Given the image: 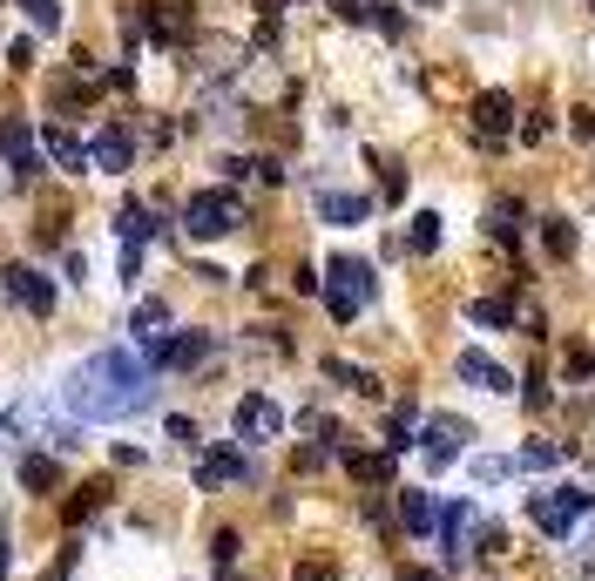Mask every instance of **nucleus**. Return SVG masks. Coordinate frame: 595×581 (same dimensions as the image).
I'll return each mask as SVG.
<instances>
[{
	"mask_svg": "<svg viewBox=\"0 0 595 581\" xmlns=\"http://www.w3.org/2000/svg\"><path fill=\"white\" fill-rule=\"evenodd\" d=\"M61 399H68L75 419L108 426V419H136L156 399V385H149V365L136 352H115V345H108V352H89L61 379Z\"/></svg>",
	"mask_w": 595,
	"mask_h": 581,
	"instance_id": "obj_1",
	"label": "nucleus"
},
{
	"mask_svg": "<svg viewBox=\"0 0 595 581\" xmlns=\"http://www.w3.org/2000/svg\"><path fill=\"white\" fill-rule=\"evenodd\" d=\"M373 291H379V278H373L366 257H332V270H325V304H332L339 325L359 318L366 304H373Z\"/></svg>",
	"mask_w": 595,
	"mask_h": 581,
	"instance_id": "obj_2",
	"label": "nucleus"
},
{
	"mask_svg": "<svg viewBox=\"0 0 595 581\" xmlns=\"http://www.w3.org/2000/svg\"><path fill=\"white\" fill-rule=\"evenodd\" d=\"M244 223V204L230 197V189H196V197L183 204V230L196 244H210V237H230V230Z\"/></svg>",
	"mask_w": 595,
	"mask_h": 581,
	"instance_id": "obj_3",
	"label": "nucleus"
},
{
	"mask_svg": "<svg viewBox=\"0 0 595 581\" xmlns=\"http://www.w3.org/2000/svg\"><path fill=\"white\" fill-rule=\"evenodd\" d=\"M588 508H595V493H582V487H554V493H535V500H528L535 527H541V534H554V541H562V534H569Z\"/></svg>",
	"mask_w": 595,
	"mask_h": 581,
	"instance_id": "obj_4",
	"label": "nucleus"
},
{
	"mask_svg": "<svg viewBox=\"0 0 595 581\" xmlns=\"http://www.w3.org/2000/svg\"><path fill=\"white\" fill-rule=\"evenodd\" d=\"M230 419H237V440L244 446H264V440L285 433V412H277V399H264V393H244Z\"/></svg>",
	"mask_w": 595,
	"mask_h": 581,
	"instance_id": "obj_5",
	"label": "nucleus"
},
{
	"mask_svg": "<svg viewBox=\"0 0 595 581\" xmlns=\"http://www.w3.org/2000/svg\"><path fill=\"white\" fill-rule=\"evenodd\" d=\"M204 359H210V332H176V338H163L149 352V372H190Z\"/></svg>",
	"mask_w": 595,
	"mask_h": 581,
	"instance_id": "obj_6",
	"label": "nucleus"
},
{
	"mask_svg": "<svg viewBox=\"0 0 595 581\" xmlns=\"http://www.w3.org/2000/svg\"><path fill=\"white\" fill-rule=\"evenodd\" d=\"M8 298L21 304V312H34V318H48V312H55V284H48L34 264H14V270H8Z\"/></svg>",
	"mask_w": 595,
	"mask_h": 581,
	"instance_id": "obj_7",
	"label": "nucleus"
},
{
	"mask_svg": "<svg viewBox=\"0 0 595 581\" xmlns=\"http://www.w3.org/2000/svg\"><path fill=\"white\" fill-rule=\"evenodd\" d=\"M481 527H488V521H481V514H473V508H467V500H454V508H440V548H447V561H467V555H473V548H467V541H473V534H481Z\"/></svg>",
	"mask_w": 595,
	"mask_h": 581,
	"instance_id": "obj_8",
	"label": "nucleus"
},
{
	"mask_svg": "<svg viewBox=\"0 0 595 581\" xmlns=\"http://www.w3.org/2000/svg\"><path fill=\"white\" fill-rule=\"evenodd\" d=\"M0 156L14 163V176H34V170H42V156H34V123H27V115H8V123H0Z\"/></svg>",
	"mask_w": 595,
	"mask_h": 581,
	"instance_id": "obj_9",
	"label": "nucleus"
},
{
	"mask_svg": "<svg viewBox=\"0 0 595 581\" xmlns=\"http://www.w3.org/2000/svg\"><path fill=\"white\" fill-rule=\"evenodd\" d=\"M460 440H467V419H454V412L426 419V467H454V460H460Z\"/></svg>",
	"mask_w": 595,
	"mask_h": 581,
	"instance_id": "obj_10",
	"label": "nucleus"
},
{
	"mask_svg": "<svg viewBox=\"0 0 595 581\" xmlns=\"http://www.w3.org/2000/svg\"><path fill=\"white\" fill-rule=\"evenodd\" d=\"M454 372L473 385V393H507V385H514V379H507V365H501V359H488V352H473V345L454 359Z\"/></svg>",
	"mask_w": 595,
	"mask_h": 581,
	"instance_id": "obj_11",
	"label": "nucleus"
},
{
	"mask_svg": "<svg viewBox=\"0 0 595 581\" xmlns=\"http://www.w3.org/2000/svg\"><path fill=\"white\" fill-rule=\"evenodd\" d=\"M129 156H136V136H129V129H102V136L89 142V163H95L102 176H123Z\"/></svg>",
	"mask_w": 595,
	"mask_h": 581,
	"instance_id": "obj_12",
	"label": "nucleus"
},
{
	"mask_svg": "<svg viewBox=\"0 0 595 581\" xmlns=\"http://www.w3.org/2000/svg\"><path fill=\"white\" fill-rule=\"evenodd\" d=\"M230 480H251V460H244V453L217 446V453L196 460V487H230Z\"/></svg>",
	"mask_w": 595,
	"mask_h": 581,
	"instance_id": "obj_13",
	"label": "nucleus"
},
{
	"mask_svg": "<svg viewBox=\"0 0 595 581\" xmlns=\"http://www.w3.org/2000/svg\"><path fill=\"white\" fill-rule=\"evenodd\" d=\"M473 129H481V136H507V129H514V95H507V89H488L481 102H473Z\"/></svg>",
	"mask_w": 595,
	"mask_h": 581,
	"instance_id": "obj_14",
	"label": "nucleus"
},
{
	"mask_svg": "<svg viewBox=\"0 0 595 581\" xmlns=\"http://www.w3.org/2000/svg\"><path fill=\"white\" fill-rule=\"evenodd\" d=\"M163 325H170V304H163V298H142V304H136V318H129V332H136L142 352H156V345L170 338Z\"/></svg>",
	"mask_w": 595,
	"mask_h": 581,
	"instance_id": "obj_15",
	"label": "nucleus"
},
{
	"mask_svg": "<svg viewBox=\"0 0 595 581\" xmlns=\"http://www.w3.org/2000/svg\"><path fill=\"white\" fill-rule=\"evenodd\" d=\"M319 217H325V223H366L373 204L352 197V189H319Z\"/></svg>",
	"mask_w": 595,
	"mask_h": 581,
	"instance_id": "obj_16",
	"label": "nucleus"
},
{
	"mask_svg": "<svg viewBox=\"0 0 595 581\" xmlns=\"http://www.w3.org/2000/svg\"><path fill=\"white\" fill-rule=\"evenodd\" d=\"M400 521H407V534H433V527H440V508H433V493L407 487V493H400Z\"/></svg>",
	"mask_w": 595,
	"mask_h": 581,
	"instance_id": "obj_17",
	"label": "nucleus"
},
{
	"mask_svg": "<svg viewBox=\"0 0 595 581\" xmlns=\"http://www.w3.org/2000/svg\"><path fill=\"white\" fill-rule=\"evenodd\" d=\"M42 149H48V156H55L61 170H89V149H82V142H75L68 129H55V123L42 129Z\"/></svg>",
	"mask_w": 595,
	"mask_h": 581,
	"instance_id": "obj_18",
	"label": "nucleus"
},
{
	"mask_svg": "<svg viewBox=\"0 0 595 581\" xmlns=\"http://www.w3.org/2000/svg\"><path fill=\"white\" fill-rule=\"evenodd\" d=\"M21 487H27V493H55V487H61V467H55L48 453H27V460H21Z\"/></svg>",
	"mask_w": 595,
	"mask_h": 581,
	"instance_id": "obj_19",
	"label": "nucleus"
},
{
	"mask_svg": "<svg viewBox=\"0 0 595 581\" xmlns=\"http://www.w3.org/2000/svg\"><path fill=\"white\" fill-rule=\"evenodd\" d=\"M514 230H522V204L494 197V204H488V237H494V244H514Z\"/></svg>",
	"mask_w": 595,
	"mask_h": 581,
	"instance_id": "obj_20",
	"label": "nucleus"
},
{
	"mask_svg": "<svg viewBox=\"0 0 595 581\" xmlns=\"http://www.w3.org/2000/svg\"><path fill=\"white\" fill-rule=\"evenodd\" d=\"M407 251H413V257H433V251H440V210H420V217H413Z\"/></svg>",
	"mask_w": 595,
	"mask_h": 581,
	"instance_id": "obj_21",
	"label": "nucleus"
},
{
	"mask_svg": "<svg viewBox=\"0 0 595 581\" xmlns=\"http://www.w3.org/2000/svg\"><path fill=\"white\" fill-rule=\"evenodd\" d=\"M541 251L548 257H575V223L569 217H541Z\"/></svg>",
	"mask_w": 595,
	"mask_h": 581,
	"instance_id": "obj_22",
	"label": "nucleus"
},
{
	"mask_svg": "<svg viewBox=\"0 0 595 581\" xmlns=\"http://www.w3.org/2000/svg\"><path fill=\"white\" fill-rule=\"evenodd\" d=\"M325 379H339V385H345V393H366V399L379 393V379H373L366 365H345V359H325Z\"/></svg>",
	"mask_w": 595,
	"mask_h": 581,
	"instance_id": "obj_23",
	"label": "nucleus"
},
{
	"mask_svg": "<svg viewBox=\"0 0 595 581\" xmlns=\"http://www.w3.org/2000/svg\"><path fill=\"white\" fill-rule=\"evenodd\" d=\"M345 467L359 474L366 487H379V480H392V453H345Z\"/></svg>",
	"mask_w": 595,
	"mask_h": 581,
	"instance_id": "obj_24",
	"label": "nucleus"
},
{
	"mask_svg": "<svg viewBox=\"0 0 595 581\" xmlns=\"http://www.w3.org/2000/svg\"><path fill=\"white\" fill-rule=\"evenodd\" d=\"M156 230H163V223H156V210H142V204H123V237H129V244L156 237Z\"/></svg>",
	"mask_w": 595,
	"mask_h": 581,
	"instance_id": "obj_25",
	"label": "nucleus"
},
{
	"mask_svg": "<svg viewBox=\"0 0 595 581\" xmlns=\"http://www.w3.org/2000/svg\"><path fill=\"white\" fill-rule=\"evenodd\" d=\"M467 318H473V325L507 332V318H514V312H507V298H473V304H467Z\"/></svg>",
	"mask_w": 595,
	"mask_h": 581,
	"instance_id": "obj_26",
	"label": "nucleus"
},
{
	"mask_svg": "<svg viewBox=\"0 0 595 581\" xmlns=\"http://www.w3.org/2000/svg\"><path fill=\"white\" fill-rule=\"evenodd\" d=\"M102 493H108V487H75V500H68V521L82 527V521H89V514L102 508Z\"/></svg>",
	"mask_w": 595,
	"mask_h": 581,
	"instance_id": "obj_27",
	"label": "nucleus"
},
{
	"mask_svg": "<svg viewBox=\"0 0 595 581\" xmlns=\"http://www.w3.org/2000/svg\"><path fill=\"white\" fill-rule=\"evenodd\" d=\"M21 8H27V21L42 27V34H55V27H61V0H21Z\"/></svg>",
	"mask_w": 595,
	"mask_h": 581,
	"instance_id": "obj_28",
	"label": "nucleus"
},
{
	"mask_svg": "<svg viewBox=\"0 0 595 581\" xmlns=\"http://www.w3.org/2000/svg\"><path fill=\"white\" fill-rule=\"evenodd\" d=\"M407 433H413V406H400V412H392V426H386V453H400V446H413Z\"/></svg>",
	"mask_w": 595,
	"mask_h": 581,
	"instance_id": "obj_29",
	"label": "nucleus"
},
{
	"mask_svg": "<svg viewBox=\"0 0 595 581\" xmlns=\"http://www.w3.org/2000/svg\"><path fill=\"white\" fill-rule=\"evenodd\" d=\"M554 460H562V446H541V440H535V446H522V467H535V474H541V467H554Z\"/></svg>",
	"mask_w": 595,
	"mask_h": 581,
	"instance_id": "obj_30",
	"label": "nucleus"
},
{
	"mask_svg": "<svg viewBox=\"0 0 595 581\" xmlns=\"http://www.w3.org/2000/svg\"><path fill=\"white\" fill-rule=\"evenodd\" d=\"M237 548H244V541H237V534H230V527H224V534H217V541H210V555H217V568H230V561H237Z\"/></svg>",
	"mask_w": 595,
	"mask_h": 581,
	"instance_id": "obj_31",
	"label": "nucleus"
},
{
	"mask_svg": "<svg viewBox=\"0 0 595 581\" xmlns=\"http://www.w3.org/2000/svg\"><path fill=\"white\" fill-rule=\"evenodd\" d=\"M569 372H575V379L595 372V352H588V345H569Z\"/></svg>",
	"mask_w": 595,
	"mask_h": 581,
	"instance_id": "obj_32",
	"label": "nucleus"
},
{
	"mask_svg": "<svg viewBox=\"0 0 595 581\" xmlns=\"http://www.w3.org/2000/svg\"><path fill=\"white\" fill-rule=\"evenodd\" d=\"M400 197H407V170H392V163H386V204H400Z\"/></svg>",
	"mask_w": 595,
	"mask_h": 581,
	"instance_id": "obj_33",
	"label": "nucleus"
},
{
	"mask_svg": "<svg viewBox=\"0 0 595 581\" xmlns=\"http://www.w3.org/2000/svg\"><path fill=\"white\" fill-rule=\"evenodd\" d=\"M541 136H548V108H541V115H528V123H522V142H541Z\"/></svg>",
	"mask_w": 595,
	"mask_h": 581,
	"instance_id": "obj_34",
	"label": "nucleus"
},
{
	"mask_svg": "<svg viewBox=\"0 0 595 581\" xmlns=\"http://www.w3.org/2000/svg\"><path fill=\"white\" fill-rule=\"evenodd\" d=\"M332 8H339L345 21H366V0H332Z\"/></svg>",
	"mask_w": 595,
	"mask_h": 581,
	"instance_id": "obj_35",
	"label": "nucleus"
},
{
	"mask_svg": "<svg viewBox=\"0 0 595 581\" xmlns=\"http://www.w3.org/2000/svg\"><path fill=\"white\" fill-rule=\"evenodd\" d=\"M575 129H582V136L595 142V108H575Z\"/></svg>",
	"mask_w": 595,
	"mask_h": 581,
	"instance_id": "obj_36",
	"label": "nucleus"
},
{
	"mask_svg": "<svg viewBox=\"0 0 595 581\" xmlns=\"http://www.w3.org/2000/svg\"><path fill=\"white\" fill-rule=\"evenodd\" d=\"M298 581H332V568H325V561H319V568L305 561V568H298Z\"/></svg>",
	"mask_w": 595,
	"mask_h": 581,
	"instance_id": "obj_37",
	"label": "nucleus"
},
{
	"mask_svg": "<svg viewBox=\"0 0 595 581\" xmlns=\"http://www.w3.org/2000/svg\"><path fill=\"white\" fill-rule=\"evenodd\" d=\"M400 581H440L433 568H400Z\"/></svg>",
	"mask_w": 595,
	"mask_h": 581,
	"instance_id": "obj_38",
	"label": "nucleus"
},
{
	"mask_svg": "<svg viewBox=\"0 0 595 581\" xmlns=\"http://www.w3.org/2000/svg\"><path fill=\"white\" fill-rule=\"evenodd\" d=\"M0 568H8V527H0Z\"/></svg>",
	"mask_w": 595,
	"mask_h": 581,
	"instance_id": "obj_39",
	"label": "nucleus"
}]
</instances>
